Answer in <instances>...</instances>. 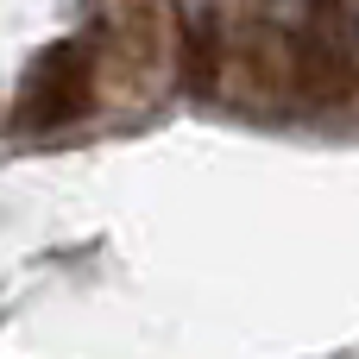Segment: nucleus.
I'll use <instances>...</instances> for the list:
<instances>
[{
    "instance_id": "1",
    "label": "nucleus",
    "mask_w": 359,
    "mask_h": 359,
    "mask_svg": "<svg viewBox=\"0 0 359 359\" xmlns=\"http://www.w3.org/2000/svg\"><path fill=\"white\" fill-rule=\"evenodd\" d=\"M88 44L82 38H57L32 57L25 88H19V126L25 133H50L88 114Z\"/></svg>"
}]
</instances>
